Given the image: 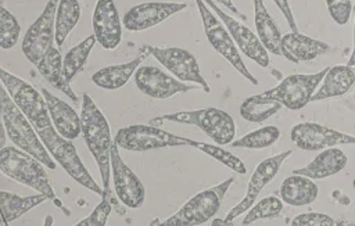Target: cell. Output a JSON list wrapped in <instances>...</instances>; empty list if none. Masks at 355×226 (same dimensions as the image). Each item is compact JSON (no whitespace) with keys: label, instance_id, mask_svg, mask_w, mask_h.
Returning <instances> with one entry per match:
<instances>
[{"label":"cell","instance_id":"1","mask_svg":"<svg viewBox=\"0 0 355 226\" xmlns=\"http://www.w3.org/2000/svg\"><path fill=\"white\" fill-rule=\"evenodd\" d=\"M80 119L82 136L85 139L86 147L89 148L98 166L103 189L107 190L110 189L111 177V130L104 114L87 93H83L82 96Z\"/></svg>","mask_w":355,"mask_h":226},{"label":"cell","instance_id":"2","mask_svg":"<svg viewBox=\"0 0 355 226\" xmlns=\"http://www.w3.org/2000/svg\"><path fill=\"white\" fill-rule=\"evenodd\" d=\"M0 103H1V121L4 130L18 148L29 153L40 162L44 164L49 169L55 168V161L51 158V154L43 144L39 133L29 122V119L24 115V112L17 107L8 94L7 89L3 87L0 90Z\"/></svg>","mask_w":355,"mask_h":226},{"label":"cell","instance_id":"3","mask_svg":"<svg viewBox=\"0 0 355 226\" xmlns=\"http://www.w3.org/2000/svg\"><path fill=\"white\" fill-rule=\"evenodd\" d=\"M0 169L6 176L46 194L50 200L57 198L44 171V164L29 153L3 146L0 151Z\"/></svg>","mask_w":355,"mask_h":226},{"label":"cell","instance_id":"4","mask_svg":"<svg viewBox=\"0 0 355 226\" xmlns=\"http://www.w3.org/2000/svg\"><path fill=\"white\" fill-rule=\"evenodd\" d=\"M153 125H159L164 122H178L187 123L200 128L208 137H211L216 144H230L236 134V123L230 114L219 108H202L194 111H179L173 114H165L150 119Z\"/></svg>","mask_w":355,"mask_h":226},{"label":"cell","instance_id":"5","mask_svg":"<svg viewBox=\"0 0 355 226\" xmlns=\"http://www.w3.org/2000/svg\"><path fill=\"white\" fill-rule=\"evenodd\" d=\"M234 177H229L222 183L205 189L184 202L180 209L161 222L164 226H198L208 222L220 208L222 200L229 190Z\"/></svg>","mask_w":355,"mask_h":226},{"label":"cell","instance_id":"6","mask_svg":"<svg viewBox=\"0 0 355 226\" xmlns=\"http://www.w3.org/2000/svg\"><path fill=\"white\" fill-rule=\"evenodd\" d=\"M37 133H39L43 144L51 154V157L55 159V162H58L62 166V169L75 182L82 184L85 189L103 195L104 189H101L94 182V179L92 177V175L89 173L86 166L83 165L82 159L79 158V155L75 150V146L71 143L69 139H65L64 136H61L55 130L54 126L37 130Z\"/></svg>","mask_w":355,"mask_h":226},{"label":"cell","instance_id":"7","mask_svg":"<svg viewBox=\"0 0 355 226\" xmlns=\"http://www.w3.org/2000/svg\"><path fill=\"white\" fill-rule=\"evenodd\" d=\"M0 79L11 96L12 101L17 107L24 112V115L29 119L33 128L37 130L54 126L49 114L47 103L42 94L32 85L22 80L21 78L7 72L1 68Z\"/></svg>","mask_w":355,"mask_h":226},{"label":"cell","instance_id":"8","mask_svg":"<svg viewBox=\"0 0 355 226\" xmlns=\"http://www.w3.org/2000/svg\"><path fill=\"white\" fill-rule=\"evenodd\" d=\"M197 4V8L200 11V17L204 25L205 36L211 46L226 60L229 64L239 71L245 79H248L252 85H258V80L252 76V73L247 69L239 50L236 46V42L233 40L230 32L227 28L222 25V22L212 14V11L208 8L207 3L204 0H194Z\"/></svg>","mask_w":355,"mask_h":226},{"label":"cell","instance_id":"9","mask_svg":"<svg viewBox=\"0 0 355 226\" xmlns=\"http://www.w3.org/2000/svg\"><path fill=\"white\" fill-rule=\"evenodd\" d=\"M115 144L128 151H148L164 147L187 146L189 139L162 130L155 125H130L119 129Z\"/></svg>","mask_w":355,"mask_h":226},{"label":"cell","instance_id":"10","mask_svg":"<svg viewBox=\"0 0 355 226\" xmlns=\"http://www.w3.org/2000/svg\"><path fill=\"white\" fill-rule=\"evenodd\" d=\"M329 68L330 67H326L320 72L309 75L295 73L286 76L277 86L263 92V94L279 101L283 107L291 111L301 110L311 101Z\"/></svg>","mask_w":355,"mask_h":226},{"label":"cell","instance_id":"11","mask_svg":"<svg viewBox=\"0 0 355 226\" xmlns=\"http://www.w3.org/2000/svg\"><path fill=\"white\" fill-rule=\"evenodd\" d=\"M141 50L147 51L157 61H159L175 78L182 82L197 83L205 93L211 92L209 85L200 72V65L196 57L180 47H155L151 44H144Z\"/></svg>","mask_w":355,"mask_h":226},{"label":"cell","instance_id":"12","mask_svg":"<svg viewBox=\"0 0 355 226\" xmlns=\"http://www.w3.org/2000/svg\"><path fill=\"white\" fill-rule=\"evenodd\" d=\"M60 0H49L42 14L29 26L22 40V53L32 62L37 64L55 39V14Z\"/></svg>","mask_w":355,"mask_h":226},{"label":"cell","instance_id":"13","mask_svg":"<svg viewBox=\"0 0 355 226\" xmlns=\"http://www.w3.org/2000/svg\"><path fill=\"white\" fill-rule=\"evenodd\" d=\"M111 172L118 200L128 208L136 209L144 204L146 189L137 175L123 162L115 141L111 147Z\"/></svg>","mask_w":355,"mask_h":226},{"label":"cell","instance_id":"14","mask_svg":"<svg viewBox=\"0 0 355 226\" xmlns=\"http://www.w3.org/2000/svg\"><path fill=\"white\" fill-rule=\"evenodd\" d=\"M291 154H293L291 150L279 153V154H276L273 157H269V158L261 161L255 166V169H254V172H252V175L250 177V182H248V186H247V193H245L244 198L236 207H233L227 212V215L225 218V222L227 225H230L237 216H240L241 214L247 212L254 205V202L258 198V195L262 191V189L270 180H273V177L277 175V172H279L282 164L284 162V159L287 157H290Z\"/></svg>","mask_w":355,"mask_h":226},{"label":"cell","instance_id":"15","mask_svg":"<svg viewBox=\"0 0 355 226\" xmlns=\"http://www.w3.org/2000/svg\"><path fill=\"white\" fill-rule=\"evenodd\" d=\"M293 143L305 151L324 150L337 144H355V136L322 126L315 122H301L291 128Z\"/></svg>","mask_w":355,"mask_h":226},{"label":"cell","instance_id":"16","mask_svg":"<svg viewBox=\"0 0 355 226\" xmlns=\"http://www.w3.org/2000/svg\"><path fill=\"white\" fill-rule=\"evenodd\" d=\"M135 82L143 94L157 100H165L178 93H187L196 89L178 78H172L158 67L151 65H140L135 72Z\"/></svg>","mask_w":355,"mask_h":226},{"label":"cell","instance_id":"17","mask_svg":"<svg viewBox=\"0 0 355 226\" xmlns=\"http://www.w3.org/2000/svg\"><path fill=\"white\" fill-rule=\"evenodd\" d=\"M205 1L211 7V10L215 11V14L220 18V21L225 24L233 40L236 42V46L244 53V55H247L250 60H252L262 68L269 67V62H270L269 54H268L269 51L262 44L258 35H255L250 28H247L245 25H243L241 22H239L237 19H234L233 17L222 11L212 0H205Z\"/></svg>","mask_w":355,"mask_h":226},{"label":"cell","instance_id":"18","mask_svg":"<svg viewBox=\"0 0 355 226\" xmlns=\"http://www.w3.org/2000/svg\"><path fill=\"white\" fill-rule=\"evenodd\" d=\"M186 7V3L146 1L129 8L122 18V24L130 32L146 31L151 26L161 24L162 21L184 10Z\"/></svg>","mask_w":355,"mask_h":226},{"label":"cell","instance_id":"19","mask_svg":"<svg viewBox=\"0 0 355 226\" xmlns=\"http://www.w3.org/2000/svg\"><path fill=\"white\" fill-rule=\"evenodd\" d=\"M93 33L105 50H114L122 40V22L114 0H97L93 12Z\"/></svg>","mask_w":355,"mask_h":226},{"label":"cell","instance_id":"20","mask_svg":"<svg viewBox=\"0 0 355 226\" xmlns=\"http://www.w3.org/2000/svg\"><path fill=\"white\" fill-rule=\"evenodd\" d=\"M42 94L47 103L49 114L55 130L65 139H76L82 133L80 115H78L69 104L51 94L47 89H42Z\"/></svg>","mask_w":355,"mask_h":226},{"label":"cell","instance_id":"21","mask_svg":"<svg viewBox=\"0 0 355 226\" xmlns=\"http://www.w3.org/2000/svg\"><path fill=\"white\" fill-rule=\"evenodd\" d=\"M330 46L300 32H290L282 37V55L291 62L311 61L326 54Z\"/></svg>","mask_w":355,"mask_h":226},{"label":"cell","instance_id":"22","mask_svg":"<svg viewBox=\"0 0 355 226\" xmlns=\"http://www.w3.org/2000/svg\"><path fill=\"white\" fill-rule=\"evenodd\" d=\"M347 161L348 158L343 150L337 147H327L326 150H322V153H319L306 166L297 168L293 173L304 175L311 179H324L343 171Z\"/></svg>","mask_w":355,"mask_h":226},{"label":"cell","instance_id":"23","mask_svg":"<svg viewBox=\"0 0 355 226\" xmlns=\"http://www.w3.org/2000/svg\"><path fill=\"white\" fill-rule=\"evenodd\" d=\"M355 85V69L349 65H334L326 72L322 86L315 92L311 101H320L345 94Z\"/></svg>","mask_w":355,"mask_h":226},{"label":"cell","instance_id":"24","mask_svg":"<svg viewBox=\"0 0 355 226\" xmlns=\"http://www.w3.org/2000/svg\"><path fill=\"white\" fill-rule=\"evenodd\" d=\"M318 191L319 190L313 179L297 173L286 177L279 189L283 202L293 207H302L313 202L318 197Z\"/></svg>","mask_w":355,"mask_h":226},{"label":"cell","instance_id":"25","mask_svg":"<svg viewBox=\"0 0 355 226\" xmlns=\"http://www.w3.org/2000/svg\"><path fill=\"white\" fill-rule=\"evenodd\" d=\"M39 73L54 87L62 92L67 97H69L73 103H78V96L71 89L69 80L64 76L62 72V58L60 50L53 44L47 53L42 57V60L36 64Z\"/></svg>","mask_w":355,"mask_h":226},{"label":"cell","instance_id":"26","mask_svg":"<svg viewBox=\"0 0 355 226\" xmlns=\"http://www.w3.org/2000/svg\"><path fill=\"white\" fill-rule=\"evenodd\" d=\"M146 58L144 54H140L139 57L133 58L129 62L116 64V65H108L98 71H96L92 75V82L105 90H116L121 89L128 83V80L132 78L133 72L137 71L141 61Z\"/></svg>","mask_w":355,"mask_h":226},{"label":"cell","instance_id":"27","mask_svg":"<svg viewBox=\"0 0 355 226\" xmlns=\"http://www.w3.org/2000/svg\"><path fill=\"white\" fill-rule=\"evenodd\" d=\"M254 22L257 35L266 50L275 55H282V33L275 19L266 11L263 0H254Z\"/></svg>","mask_w":355,"mask_h":226},{"label":"cell","instance_id":"28","mask_svg":"<svg viewBox=\"0 0 355 226\" xmlns=\"http://www.w3.org/2000/svg\"><path fill=\"white\" fill-rule=\"evenodd\" d=\"M46 200H49V197L43 193L29 195V197H19L14 193L1 190L0 191V207H1L3 223L7 225V223L18 219L19 216L26 214L32 208L37 207L39 204L44 202Z\"/></svg>","mask_w":355,"mask_h":226},{"label":"cell","instance_id":"29","mask_svg":"<svg viewBox=\"0 0 355 226\" xmlns=\"http://www.w3.org/2000/svg\"><path fill=\"white\" fill-rule=\"evenodd\" d=\"M282 108V104L263 93L247 97L240 105V115L248 122H263L275 115Z\"/></svg>","mask_w":355,"mask_h":226},{"label":"cell","instance_id":"30","mask_svg":"<svg viewBox=\"0 0 355 226\" xmlns=\"http://www.w3.org/2000/svg\"><path fill=\"white\" fill-rule=\"evenodd\" d=\"M80 19V4L78 0H60L55 14V44L62 46L68 33Z\"/></svg>","mask_w":355,"mask_h":226},{"label":"cell","instance_id":"31","mask_svg":"<svg viewBox=\"0 0 355 226\" xmlns=\"http://www.w3.org/2000/svg\"><path fill=\"white\" fill-rule=\"evenodd\" d=\"M96 42L97 39L93 33L67 51V54L62 58V72L67 80L71 82L83 69L86 60L90 55V51Z\"/></svg>","mask_w":355,"mask_h":226},{"label":"cell","instance_id":"32","mask_svg":"<svg viewBox=\"0 0 355 226\" xmlns=\"http://www.w3.org/2000/svg\"><path fill=\"white\" fill-rule=\"evenodd\" d=\"M280 137V130L276 126H265L257 130H252L237 140L230 143L232 147L243 148H266L276 143Z\"/></svg>","mask_w":355,"mask_h":226},{"label":"cell","instance_id":"33","mask_svg":"<svg viewBox=\"0 0 355 226\" xmlns=\"http://www.w3.org/2000/svg\"><path fill=\"white\" fill-rule=\"evenodd\" d=\"M187 146L190 147H194L202 153H205L207 155L212 157L214 159L219 161L220 164H223L225 166L233 169L234 172L240 173V175H244L247 172L243 161L240 158H237L236 155H233L230 151L219 147V146H215V144H209V143H204V141H196V140H191L189 139V143Z\"/></svg>","mask_w":355,"mask_h":226},{"label":"cell","instance_id":"34","mask_svg":"<svg viewBox=\"0 0 355 226\" xmlns=\"http://www.w3.org/2000/svg\"><path fill=\"white\" fill-rule=\"evenodd\" d=\"M283 211V200L277 198L275 195L265 197L259 200L258 202H254V205L247 211L241 225H251L259 219H272L282 214Z\"/></svg>","mask_w":355,"mask_h":226},{"label":"cell","instance_id":"35","mask_svg":"<svg viewBox=\"0 0 355 226\" xmlns=\"http://www.w3.org/2000/svg\"><path fill=\"white\" fill-rule=\"evenodd\" d=\"M21 25L17 18L4 7L0 8V47L12 49L19 37Z\"/></svg>","mask_w":355,"mask_h":226},{"label":"cell","instance_id":"36","mask_svg":"<svg viewBox=\"0 0 355 226\" xmlns=\"http://www.w3.org/2000/svg\"><path fill=\"white\" fill-rule=\"evenodd\" d=\"M111 211H112V197L110 194V189H107L103 193L101 202L93 209V212L89 216L79 220L76 226H104Z\"/></svg>","mask_w":355,"mask_h":226},{"label":"cell","instance_id":"37","mask_svg":"<svg viewBox=\"0 0 355 226\" xmlns=\"http://www.w3.org/2000/svg\"><path fill=\"white\" fill-rule=\"evenodd\" d=\"M327 10L330 17L337 22L338 25H345L351 17L352 12V3L351 0H326Z\"/></svg>","mask_w":355,"mask_h":226},{"label":"cell","instance_id":"38","mask_svg":"<svg viewBox=\"0 0 355 226\" xmlns=\"http://www.w3.org/2000/svg\"><path fill=\"white\" fill-rule=\"evenodd\" d=\"M290 225L293 226H334L337 222L326 215V214H319V212H306L297 215Z\"/></svg>","mask_w":355,"mask_h":226},{"label":"cell","instance_id":"39","mask_svg":"<svg viewBox=\"0 0 355 226\" xmlns=\"http://www.w3.org/2000/svg\"><path fill=\"white\" fill-rule=\"evenodd\" d=\"M272 1L277 6V8H279V10L282 11V14L284 15L286 21L288 22V26H290L291 32H298L297 24H295V19H294V17H293V11H291V7H290L288 0H272Z\"/></svg>","mask_w":355,"mask_h":226},{"label":"cell","instance_id":"40","mask_svg":"<svg viewBox=\"0 0 355 226\" xmlns=\"http://www.w3.org/2000/svg\"><path fill=\"white\" fill-rule=\"evenodd\" d=\"M216 1H219V3H222L223 6H226L230 11H233L236 15H239L241 19H245V15H243L239 10H237V7L233 4V0H216Z\"/></svg>","mask_w":355,"mask_h":226},{"label":"cell","instance_id":"41","mask_svg":"<svg viewBox=\"0 0 355 226\" xmlns=\"http://www.w3.org/2000/svg\"><path fill=\"white\" fill-rule=\"evenodd\" d=\"M352 11H354V14H355V7L352 8ZM347 65H349V67H354V65H355V21H354V49H352V54H351V57H349Z\"/></svg>","mask_w":355,"mask_h":226},{"label":"cell","instance_id":"42","mask_svg":"<svg viewBox=\"0 0 355 226\" xmlns=\"http://www.w3.org/2000/svg\"><path fill=\"white\" fill-rule=\"evenodd\" d=\"M352 187H354V190H355V177H354V182H352Z\"/></svg>","mask_w":355,"mask_h":226}]
</instances>
